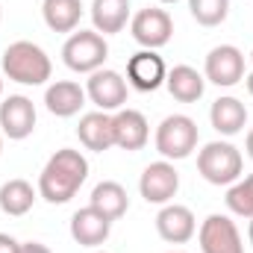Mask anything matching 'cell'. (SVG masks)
Masks as SVG:
<instances>
[{
	"instance_id": "5bb4252c",
	"label": "cell",
	"mask_w": 253,
	"mask_h": 253,
	"mask_svg": "<svg viewBox=\"0 0 253 253\" xmlns=\"http://www.w3.org/2000/svg\"><path fill=\"white\" fill-rule=\"evenodd\" d=\"M112 233V221L106 215H100L94 206H85L80 212H74L71 218V236L77 245L83 248H100Z\"/></svg>"
},
{
	"instance_id": "7402d4cb",
	"label": "cell",
	"mask_w": 253,
	"mask_h": 253,
	"mask_svg": "<svg viewBox=\"0 0 253 253\" xmlns=\"http://www.w3.org/2000/svg\"><path fill=\"white\" fill-rule=\"evenodd\" d=\"M42 15L53 33H74L83 18V3L80 0H44Z\"/></svg>"
},
{
	"instance_id": "83f0119b",
	"label": "cell",
	"mask_w": 253,
	"mask_h": 253,
	"mask_svg": "<svg viewBox=\"0 0 253 253\" xmlns=\"http://www.w3.org/2000/svg\"><path fill=\"white\" fill-rule=\"evenodd\" d=\"M245 147H248V156L253 159V129L248 132V141H245Z\"/></svg>"
},
{
	"instance_id": "30bf717a",
	"label": "cell",
	"mask_w": 253,
	"mask_h": 253,
	"mask_svg": "<svg viewBox=\"0 0 253 253\" xmlns=\"http://www.w3.org/2000/svg\"><path fill=\"white\" fill-rule=\"evenodd\" d=\"M197 239H200L203 253H245L242 233H239L236 221H230L227 215H209L200 224Z\"/></svg>"
},
{
	"instance_id": "277c9868",
	"label": "cell",
	"mask_w": 253,
	"mask_h": 253,
	"mask_svg": "<svg viewBox=\"0 0 253 253\" xmlns=\"http://www.w3.org/2000/svg\"><path fill=\"white\" fill-rule=\"evenodd\" d=\"M109 56V44L106 36H100L97 30H80L71 33L68 42L62 44V62L77 71V74H94L100 71Z\"/></svg>"
},
{
	"instance_id": "1f68e13d",
	"label": "cell",
	"mask_w": 253,
	"mask_h": 253,
	"mask_svg": "<svg viewBox=\"0 0 253 253\" xmlns=\"http://www.w3.org/2000/svg\"><path fill=\"white\" fill-rule=\"evenodd\" d=\"M0 150H3V132H0Z\"/></svg>"
},
{
	"instance_id": "f1b7e54d",
	"label": "cell",
	"mask_w": 253,
	"mask_h": 253,
	"mask_svg": "<svg viewBox=\"0 0 253 253\" xmlns=\"http://www.w3.org/2000/svg\"><path fill=\"white\" fill-rule=\"evenodd\" d=\"M245 83H248V91H251V94H253V71H251V74H248V77H245Z\"/></svg>"
},
{
	"instance_id": "ba28073f",
	"label": "cell",
	"mask_w": 253,
	"mask_h": 253,
	"mask_svg": "<svg viewBox=\"0 0 253 253\" xmlns=\"http://www.w3.org/2000/svg\"><path fill=\"white\" fill-rule=\"evenodd\" d=\"M85 97L100 112H118V109H124V103H126V80L118 71H112V68H100V71L88 74Z\"/></svg>"
},
{
	"instance_id": "d4e9b609",
	"label": "cell",
	"mask_w": 253,
	"mask_h": 253,
	"mask_svg": "<svg viewBox=\"0 0 253 253\" xmlns=\"http://www.w3.org/2000/svg\"><path fill=\"white\" fill-rule=\"evenodd\" d=\"M227 206L233 215L242 218H253V174L245 180H236L230 191H227Z\"/></svg>"
},
{
	"instance_id": "e0dca14e",
	"label": "cell",
	"mask_w": 253,
	"mask_h": 253,
	"mask_svg": "<svg viewBox=\"0 0 253 253\" xmlns=\"http://www.w3.org/2000/svg\"><path fill=\"white\" fill-rule=\"evenodd\" d=\"M77 135H80V144L85 150H94V153H103L109 147H115V129H112V115L109 112H88L80 118L77 126Z\"/></svg>"
},
{
	"instance_id": "8fae6325",
	"label": "cell",
	"mask_w": 253,
	"mask_h": 253,
	"mask_svg": "<svg viewBox=\"0 0 253 253\" xmlns=\"http://www.w3.org/2000/svg\"><path fill=\"white\" fill-rule=\"evenodd\" d=\"M36 129V106L24 94H9L0 103V132L12 141H21L33 135Z\"/></svg>"
},
{
	"instance_id": "ac0fdd59",
	"label": "cell",
	"mask_w": 253,
	"mask_h": 253,
	"mask_svg": "<svg viewBox=\"0 0 253 253\" xmlns=\"http://www.w3.org/2000/svg\"><path fill=\"white\" fill-rule=\"evenodd\" d=\"M165 85L171 91L174 100L180 103H197L203 97V88H206V77L197 74V68L191 65H174L165 77Z\"/></svg>"
},
{
	"instance_id": "52a82bcc",
	"label": "cell",
	"mask_w": 253,
	"mask_h": 253,
	"mask_svg": "<svg viewBox=\"0 0 253 253\" xmlns=\"http://www.w3.org/2000/svg\"><path fill=\"white\" fill-rule=\"evenodd\" d=\"M203 77L209 83H215L218 88H233L236 83L245 80V53L236 44L212 47L206 56V65H203Z\"/></svg>"
},
{
	"instance_id": "4316f807",
	"label": "cell",
	"mask_w": 253,
	"mask_h": 253,
	"mask_svg": "<svg viewBox=\"0 0 253 253\" xmlns=\"http://www.w3.org/2000/svg\"><path fill=\"white\" fill-rule=\"evenodd\" d=\"M21 253H53L47 245H42V242H24L21 245Z\"/></svg>"
},
{
	"instance_id": "d590c367",
	"label": "cell",
	"mask_w": 253,
	"mask_h": 253,
	"mask_svg": "<svg viewBox=\"0 0 253 253\" xmlns=\"http://www.w3.org/2000/svg\"><path fill=\"white\" fill-rule=\"evenodd\" d=\"M251 59H253V50H251Z\"/></svg>"
},
{
	"instance_id": "4dcf8cb0",
	"label": "cell",
	"mask_w": 253,
	"mask_h": 253,
	"mask_svg": "<svg viewBox=\"0 0 253 253\" xmlns=\"http://www.w3.org/2000/svg\"><path fill=\"white\" fill-rule=\"evenodd\" d=\"M159 3H180V0H159Z\"/></svg>"
},
{
	"instance_id": "cb8c5ba5",
	"label": "cell",
	"mask_w": 253,
	"mask_h": 253,
	"mask_svg": "<svg viewBox=\"0 0 253 253\" xmlns=\"http://www.w3.org/2000/svg\"><path fill=\"white\" fill-rule=\"evenodd\" d=\"M189 12L200 27H218L230 15V0H189Z\"/></svg>"
},
{
	"instance_id": "6da1fadb",
	"label": "cell",
	"mask_w": 253,
	"mask_h": 253,
	"mask_svg": "<svg viewBox=\"0 0 253 253\" xmlns=\"http://www.w3.org/2000/svg\"><path fill=\"white\" fill-rule=\"evenodd\" d=\"M85 177H88V159L80 150L62 147L42 168V174H39V194L47 203H53V206L68 203L80 191V186L85 183Z\"/></svg>"
},
{
	"instance_id": "5b68a950",
	"label": "cell",
	"mask_w": 253,
	"mask_h": 253,
	"mask_svg": "<svg viewBox=\"0 0 253 253\" xmlns=\"http://www.w3.org/2000/svg\"><path fill=\"white\" fill-rule=\"evenodd\" d=\"M197 147V124L189 115H168L156 126V150L162 159H186Z\"/></svg>"
},
{
	"instance_id": "44dd1931",
	"label": "cell",
	"mask_w": 253,
	"mask_h": 253,
	"mask_svg": "<svg viewBox=\"0 0 253 253\" xmlns=\"http://www.w3.org/2000/svg\"><path fill=\"white\" fill-rule=\"evenodd\" d=\"M129 21V0H91V24L100 36L121 33Z\"/></svg>"
},
{
	"instance_id": "4fadbf2b",
	"label": "cell",
	"mask_w": 253,
	"mask_h": 253,
	"mask_svg": "<svg viewBox=\"0 0 253 253\" xmlns=\"http://www.w3.org/2000/svg\"><path fill=\"white\" fill-rule=\"evenodd\" d=\"M156 230L165 242L171 245H186L191 236L197 233V221H194V212L189 206H180V203H165L162 212L156 215Z\"/></svg>"
},
{
	"instance_id": "3957f363",
	"label": "cell",
	"mask_w": 253,
	"mask_h": 253,
	"mask_svg": "<svg viewBox=\"0 0 253 253\" xmlns=\"http://www.w3.org/2000/svg\"><path fill=\"white\" fill-rule=\"evenodd\" d=\"M197 171L212 186H233L242 177V171H245V159H242L236 144H230V141H209L197 153Z\"/></svg>"
},
{
	"instance_id": "8d00e7d4",
	"label": "cell",
	"mask_w": 253,
	"mask_h": 253,
	"mask_svg": "<svg viewBox=\"0 0 253 253\" xmlns=\"http://www.w3.org/2000/svg\"><path fill=\"white\" fill-rule=\"evenodd\" d=\"M174 253H177V251H174Z\"/></svg>"
},
{
	"instance_id": "836d02e7",
	"label": "cell",
	"mask_w": 253,
	"mask_h": 253,
	"mask_svg": "<svg viewBox=\"0 0 253 253\" xmlns=\"http://www.w3.org/2000/svg\"><path fill=\"white\" fill-rule=\"evenodd\" d=\"M0 21H3V6H0Z\"/></svg>"
},
{
	"instance_id": "7c38bea8",
	"label": "cell",
	"mask_w": 253,
	"mask_h": 253,
	"mask_svg": "<svg viewBox=\"0 0 253 253\" xmlns=\"http://www.w3.org/2000/svg\"><path fill=\"white\" fill-rule=\"evenodd\" d=\"M168 77L165 59L156 50H138L126 62V83L135 91H156Z\"/></svg>"
},
{
	"instance_id": "e575fe53",
	"label": "cell",
	"mask_w": 253,
	"mask_h": 253,
	"mask_svg": "<svg viewBox=\"0 0 253 253\" xmlns=\"http://www.w3.org/2000/svg\"><path fill=\"white\" fill-rule=\"evenodd\" d=\"M91 253H106V251H91Z\"/></svg>"
},
{
	"instance_id": "7a4b0ae2",
	"label": "cell",
	"mask_w": 253,
	"mask_h": 253,
	"mask_svg": "<svg viewBox=\"0 0 253 253\" xmlns=\"http://www.w3.org/2000/svg\"><path fill=\"white\" fill-rule=\"evenodd\" d=\"M3 74L21 85H44L53 74L50 56L33 42H12L3 50Z\"/></svg>"
},
{
	"instance_id": "603a6c76",
	"label": "cell",
	"mask_w": 253,
	"mask_h": 253,
	"mask_svg": "<svg viewBox=\"0 0 253 253\" xmlns=\"http://www.w3.org/2000/svg\"><path fill=\"white\" fill-rule=\"evenodd\" d=\"M36 203V189L27 180H9L0 186V209L12 218H21L33 209Z\"/></svg>"
},
{
	"instance_id": "9c48e42d",
	"label": "cell",
	"mask_w": 253,
	"mask_h": 253,
	"mask_svg": "<svg viewBox=\"0 0 253 253\" xmlns=\"http://www.w3.org/2000/svg\"><path fill=\"white\" fill-rule=\"evenodd\" d=\"M138 191L147 203H171V197L180 191V174L177 168L168 162V159H159V162H150L144 171H141V180H138Z\"/></svg>"
},
{
	"instance_id": "484cf974",
	"label": "cell",
	"mask_w": 253,
	"mask_h": 253,
	"mask_svg": "<svg viewBox=\"0 0 253 253\" xmlns=\"http://www.w3.org/2000/svg\"><path fill=\"white\" fill-rule=\"evenodd\" d=\"M0 253H21V242H15L9 233H0Z\"/></svg>"
},
{
	"instance_id": "d6986e66",
	"label": "cell",
	"mask_w": 253,
	"mask_h": 253,
	"mask_svg": "<svg viewBox=\"0 0 253 253\" xmlns=\"http://www.w3.org/2000/svg\"><path fill=\"white\" fill-rule=\"evenodd\" d=\"M209 121H212V126H215L221 135H239V132L245 129V124H248V106H245L239 97L224 94V97H218V100L212 103Z\"/></svg>"
},
{
	"instance_id": "d6a6232c",
	"label": "cell",
	"mask_w": 253,
	"mask_h": 253,
	"mask_svg": "<svg viewBox=\"0 0 253 253\" xmlns=\"http://www.w3.org/2000/svg\"><path fill=\"white\" fill-rule=\"evenodd\" d=\"M0 94H3V80H0Z\"/></svg>"
},
{
	"instance_id": "f546056e",
	"label": "cell",
	"mask_w": 253,
	"mask_h": 253,
	"mask_svg": "<svg viewBox=\"0 0 253 253\" xmlns=\"http://www.w3.org/2000/svg\"><path fill=\"white\" fill-rule=\"evenodd\" d=\"M248 239H251V245H253V218H251V227H248Z\"/></svg>"
},
{
	"instance_id": "ffe728a7",
	"label": "cell",
	"mask_w": 253,
	"mask_h": 253,
	"mask_svg": "<svg viewBox=\"0 0 253 253\" xmlns=\"http://www.w3.org/2000/svg\"><path fill=\"white\" fill-rule=\"evenodd\" d=\"M88 206H94L100 215H106L109 221H118L124 218L126 209H129V197H126V189L115 180H103L97 183L91 197H88Z\"/></svg>"
},
{
	"instance_id": "2e32d148",
	"label": "cell",
	"mask_w": 253,
	"mask_h": 253,
	"mask_svg": "<svg viewBox=\"0 0 253 253\" xmlns=\"http://www.w3.org/2000/svg\"><path fill=\"white\" fill-rule=\"evenodd\" d=\"M44 106L56 118H74L85 106V88L74 80H56L44 91Z\"/></svg>"
},
{
	"instance_id": "9a60e30c",
	"label": "cell",
	"mask_w": 253,
	"mask_h": 253,
	"mask_svg": "<svg viewBox=\"0 0 253 253\" xmlns=\"http://www.w3.org/2000/svg\"><path fill=\"white\" fill-rule=\"evenodd\" d=\"M112 129H115V147L121 150H141L150 138V124L138 109H118L112 115Z\"/></svg>"
},
{
	"instance_id": "8992f818",
	"label": "cell",
	"mask_w": 253,
	"mask_h": 253,
	"mask_svg": "<svg viewBox=\"0 0 253 253\" xmlns=\"http://www.w3.org/2000/svg\"><path fill=\"white\" fill-rule=\"evenodd\" d=\"M129 33H132V39H135L144 50H159V47H165V44L171 42V36H174V21H171V15H168L165 9L147 6V9H141V12L132 15Z\"/></svg>"
}]
</instances>
